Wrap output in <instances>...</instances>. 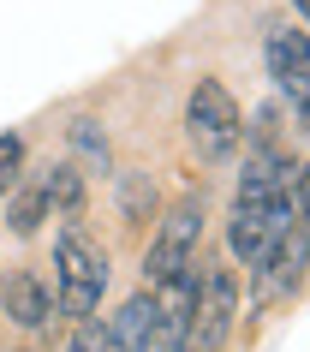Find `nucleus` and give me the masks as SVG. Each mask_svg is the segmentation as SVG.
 <instances>
[{
    "instance_id": "f3484780",
    "label": "nucleus",
    "mask_w": 310,
    "mask_h": 352,
    "mask_svg": "<svg viewBox=\"0 0 310 352\" xmlns=\"http://www.w3.org/2000/svg\"><path fill=\"white\" fill-rule=\"evenodd\" d=\"M292 215H298V233H305V245H310V162L305 167H292Z\"/></svg>"
},
{
    "instance_id": "a211bd4d",
    "label": "nucleus",
    "mask_w": 310,
    "mask_h": 352,
    "mask_svg": "<svg viewBox=\"0 0 310 352\" xmlns=\"http://www.w3.org/2000/svg\"><path fill=\"white\" fill-rule=\"evenodd\" d=\"M292 108H298V126H305V138H310V90L298 96V102H292Z\"/></svg>"
},
{
    "instance_id": "6e6552de",
    "label": "nucleus",
    "mask_w": 310,
    "mask_h": 352,
    "mask_svg": "<svg viewBox=\"0 0 310 352\" xmlns=\"http://www.w3.org/2000/svg\"><path fill=\"white\" fill-rule=\"evenodd\" d=\"M108 334L120 352H155L162 346V316H155V293H131L120 311L108 316Z\"/></svg>"
},
{
    "instance_id": "9d476101",
    "label": "nucleus",
    "mask_w": 310,
    "mask_h": 352,
    "mask_svg": "<svg viewBox=\"0 0 310 352\" xmlns=\"http://www.w3.org/2000/svg\"><path fill=\"white\" fill-rule=\"evenodd\" d=\"M6 316L19 322V329H48V316H54V287L36 275V269H19V275H6Z\"/></svg>"
},
{
    "instance_id": "ddd939ff",
    "label": "nucleus",
    "mask_w": 310,
    "mask_h": 352,
    "mask_svg": "<svg viewBox=\"0 0 310 352\" xmlns=\"http://www.w3.org/2000/svg\"><path fill=\"white\" fill-rule=\"evenodd\" d=\"M120 215L131 227H144L155 215V179L149 173H120Z\"/></svg>"
},
{
    "instance_id": "39448f33",
    "label": "nucleus",
    "mask_w": 310,
    "mask_h": 352,
    "mask_svg": "<svg viewBox=\"0 0 310 352\" xmlns=\"http://www.w3.org/2000/svg\"><path fill=\"white\" fill-rule=\"evenodd\" d=\"M305 269H310V245H305L298 227H287V233L269 245V257L251 269V311H274V305H287V298L305 287Z\"/></svg>"
},
{
    "instance_id": "f8f14e48",
    "label": "nucleus",
    "mask_w": 310,
    "mask_h": 352,
    "mask_svg": "<svg viewBox=\"0 0 310 352\" xmlns=\"http://www.w3.org/2000/svg\"><path fill=\"white\" fill-rule=\"evenodd\" d=\"M42 221H48V197H42V179H19V191L6 197V227H12L19 239H30Z\"/></svg>"
},
{
    "instance_id": "dca6fc26",
    "label": "nucleus",
    "mask_w": 310,
    "mask_h": 352,
    "mask_svg": "<svg viewBox=\"0 0 310 352\" xmlns=\"http://www.w3.org/2000/svg\"><path fill=\"white\" fill-rule=\"evenodd\" d=\"M66 352H120V346H113L108 322H96V316H90V322H78V334L66 340Z\"/></svg>"
},
{
    "instance_id": "7ed1b4c3",
    "label": "nucleus",
    "mask_w": 310,
    "mask_h": 352,
    "mask_svg": "<svg viewBox=\"0 0 310 352\" xmlns=\"http://www.w3.org/2000/svg\"><path fill=\"white\" fill-rule=\"evenodd\" d=\"M197 239H203V197L191 191V197H179V204L155 221V239H149V251H144V293L167 287L179 269H191V263H197Z\"/></svg>"
},
{
    "instance_id": "423d86ee",
    "label": "nucleus",
    "mask_w": 310,
    "mask_h": 352,
    "mask_svg": "<svg viewBox=\"0 0 310 352\" xmlns=\"http://www.w3.org/2000/svg\"><path fill=\"white\" fill-rule=\"evenodd\" d=\"M287 227H298V215H292V197H280V204H233L227 245H233V257L245 263V269H256V263L269 257V245L280 239Z\"/></svg>"
},
{
    "instance_id": "2eb2a0df",
    "label": "nucleus",
    "mask_w": 310,
    "mask_h": 352,
    "mask_svg": "<svg viewBox=\"0 0 310 352\" xmlns=\"http://www.w3.org/2000/svg\"><path fill=\"white\" fill-rule=\"evenodd\" d=\"M19 179H24V138L19 131H0V204L19 191Z\"/></svg>"
},
{
    "instance_id": "4468645a",
    "label": "nucleus",
    "mask_w": 310,
    "mask_h": 352,
    "mask_svg": "<svg viewBox=\"0 0 310 352\" xmlns=\"http://www.w3.org/2000/svg\"><path fill=\"white\" fill-rule=\"evenodd\" d=\"M66 138H72V149H78V155H84V162L96 167V173H108V131L96 126L90 113H78L72 126H66Z\"/></svg>"
},
{
    "instance_id": "6ab92c4d",
    "label": "nucleus",
    "mask_w": 310,
    "mask_h": 352,
    "mask_svg": "<svg viewBox=\"0 0 310 352\" xmlns=\"http://www.w3.org/2000/svg\"><path fill=\"white\" fill-rule=\"evenodd\" d=\"M292 12H298V19H305V30H310V0H292Z\"/></svg>"
},
{
    "instance_id": "f257e3e1",
    "label": "nucleus",
    "mask_w": 310,
    "mask_h": 352,
    "mask_svg": "<svg viewBox=\"0 0 310 352\" xmlns=\"http://www.w3.org/2000/svg\"><path fill=\"white\" fill-rule=\"evenodd\" d=\"M108 251L84 233V227H60L54 239V311L72 316V322H90L102 311V293H108Z\"/></svg>"
},
{
    "instance_id": "0eeeda50",
    "label": "nucleus",
    "mask_w": 310,
    "mask_h": 352,
    "mask_svg": "<svg viewBox=\"0 0 310 352\" xmlns=\"http://www.w3.org/2000/svg\"><path fill=\"white\" fill-rule=\"evenodd\" d=\"M263 60H269V78L298 102L310 90V30H292V24H274L269 42H263Z\"/></svg>"
},
{
    "instance_id": "20e7f679",
    "label": "nucleus",
    "mask_w": 310,
    "mask_h": 352,
    "mask_svg": "<svg viewBox=\"0 0 310 352\" xmlns=\"http://www.w3.org/2000/svg\"><path fill=\"white\" fill-rule=\"evenodd\" d=\"M233 322H239V275L233 269H203L191 322H185V334H179L173 352H227Z\"/></svg>"
},
{
    "instance_id": "9b49d317",
    "label": "nucleus",
    "mask_w": 310,
    "mask_h": 352,
    "mask_svg": "<svg viewBox=\"0 0 310 352\" xmlns=\"http://www.w3.org/2000/svg\"><path fill=\"white\" fill-rule=\"evenodd\" d=\"M42 197H48V215H60L66 227H78V215H84V173H78V162L48 167V173H42Z\"/></svg>"
},
{
    "instance_id": "f03ea898",
    "label": "nucleus",
    "mask_w": 310,
    "mask_h": 352,
    "mask_svg": "<svg viewBox=\"0 0 310 352\" xmlns=\"http://www.w3.org/2000/svg\"><path fill=\"white\" fill-rule=\"evenodd\" d=\"M239 138H245V120H239L233 90L221 78H197V90L185 102V144H191V155L221 167V162H233Z\"/></svg>"
},
{
    "instance_id": "1a4fd4ad",
    "label": "nucleus",
    "mask_w": 310,
    "mask_h": 352,
    "mask_svg": "<svg viewBox=\"0 0 310 352\" xmlns=\"http://www.w3.org/2000/svg\"><path fill=\"white\" fill-rule=\"evenodd\" d=\"M197 287H203V269H197V263H191V269H179V275L167 280V287H155V316H162V346H167V352L179 346L185 322H191Z\"/></svg>"
}]
</instances>
